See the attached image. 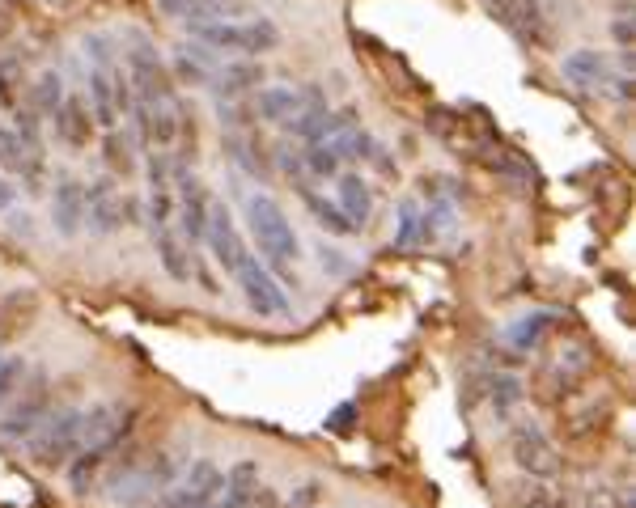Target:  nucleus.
<instances>
[{"mask_svg": "<svg viewBox=\"0 0 636 508\" xmlns=\"http://www.w3.org/2000/svg\"><path fill=\"white\" fill-rule=\"evenodd\" d=\"M302 166L310 170V174H318V178H335V174H344L340 166V153L331 149V140H323V144H310V149L302 153Z\"/></svg>", "mask_w": 636, "mask_h": 508, "instance_id": "c85d7f7f", "label": "nucleus"}, {"mask_svg": "<svg viewBox=\"0 0 636 508\" xmlns=\"http://www.w3.org/2000/svg\"><path fill=\"white\" fill-rule=\"evenodd\" d=\"M174 187H179V195H174V216H179V233H183V242H187V246H196V242H204V229H208V208H212L208 187L200 183L196 174L174 178Z\"/></svg>", "mask_w": 636, "mask_h": 508, "instance_id": "ddd939ff", "label": "nucleus"}, {"mask_svg": "<svg viewBox=\"0 0 636 508\" xmlns=\"http://www.w3.org/2000/svg\"><path fill=\"white\" fill-rule=\"evenodd\" d=\"M259 500V466L238 462L221 475V492L212 496L204 508H251Z\"/></svg>", "mask_w": 636, "mask_h": 508, "instance_id": "6ab92c4d", "label": "nucleus"}, {"mask_svg": "<svg viewBox=\"0 0 636 508\" xmlns=\"http://www.w3.org/2000/svg\"><path fill=\"white\" fill-rule=\"evenodd\" d=\"M509 449H514V462L526 470V475L552 479L556 470H560L556 445L543 437V428H539V424H514V432H509Z\"/></svg>", "mask_w": 636, "mask_h": 508, "instance_id": "4468645a", "label": "nucleus"}, {"mask_svg": "<svg viewBox=\"0 0 636 508\" xmlns=\"http://www.w3.org/2000/svg\"><path fill=\"white\" fill-rule=\"evenodd\" d=\"M153 246H157V259H162V267L170 271L174 280H191V246L183 242V233L174 229V225H166V229H153Z\"/></svg>", "mask_w": 636, "mask_h": 508, "instance_id": "4be33fe9", "label": "nucleus"}, {"mask_svg": "<svg viewBox=\"0 0 636 508\" xmlns=\"http://www.w3.org/2000/svg\"><path fill=\"white\" fill-rule=\"evenodd\" d=\"M85 56H90V68H119V51L111 34H85Z\"/></svg>", "mask_w": 636, "mask_h": 508, "instance_id": "7c9ffc66", "label": "nucleus"}, {"mask_svg": "<svg viewBox=\"0 0 636 508\" xmlns=\"http://www.w3.org/2000/svg\"><path fill=\"white\" fill-rule=\"evenodd\" d=\"M335 191H340V208L352 225H357V233L369 225V212H374V195H369V183L361 174H335Z\"/></svg>", "mask_w": 636, "mask_h": 508, "instance_id": "412c9836", "label": "nucleus"}, {"mask_svg": "<svg viewBox=\"0 0 636 508\" xmlns=\"http://www.w3.org/2000/svg\"><path fill=\"white\" fill-rule=\"evenodd\" d=\"M56 119V136L68 144V149H90V136H94V111H90V102H85L81 94H64L60 102V111L51 115Z\"/></svg>", "mask_w": 636, "mask_h": 508, "instance_id": "a211bd4d", "label": "nucleus"}, {"mask_svg": "<svg viewBox=\"0 0 636 508\" xmlns=\"http://www.w3.org/2000/svg\"><path fill=\"white\" fill-rule=\"evenodd\" d=\"M132 51L123 56V72H128V85H132V102H166L174 98V81H170V68L162 64V56L149 47V39H140V34H132Z\"/></svg>", "mask_w": 636, "mask_h": 508, "instance_id": "39448f33", "label": "nucleus"}, {"mask_svg": "<svg viewBox=\"0 0 636 508\" xmlns=\"http://www.w3.org/2000/svg\"><path fill=\"white\" fill-rule=\"evenodd\" d=\"M615 39H620L624 47L632 43V22H628V17H620V22H615Z\"/></svg>", "mask_w": 636, "mask_h": 508, "instance_id": "58836bf2", "label": "nucleus"}, {"mask_svg": "<svg viewBox=\"0 0 636 508\" xmlns=\"http://www.w3.org/2000/svg\"><path fill=\"white\" fill-rule=\"evenodd\" d=\"M352 420H357V407L344 403V407H335V411L327 415V428H331V432H348V428H352Z\"/></svg>", "mask_w": 636, "mask_h": 508, "instance_id": "e433bc0d", "label": "nucleus"}, {"mask_svg": "<svg viewBox=\"0 0 636 508\" xmlns=\"http://www.w3.org/2000/svg\"><path fill=\"white\" fill-rule=\"evenodd\" d=\"M43 166H47V153L43 144H34L26 136H17V127H0V170L17 174L26 183V191H43Z\"/></svg>", "mask_w": 636, "mask_h": 508, "instance_id": "1a4fd4ad", "label": "nucleus"}, {"mask_svg": "<svg viewBox=\"0 0 636 508\" xmlns=\"http://www.w3.org/2000/svg\"><path fill=\"white\" fill-rule=\"evenodd\" d=\"M81 415L85 411H56L30 432V458L39 466H64L73 453L81 449Z\"/></svg>", "mask_w": 636, "mask_h": 508, "instance_id": "7ed1b4c3", "label": "nucleus"}, {"mask_svg": "<svg viewBox=\"0 0 636 508\" xmlns=\"http://www.w3.org/2000/svg\"><path fill=\"white\" fill-rule=\"evenodd\" d=\"M556 322V314H530V318H522L518 326H509V343H518V348H535V343L543 339V331Z\"/></svg>", "mask_w": 636, "mask_h": 508, "instance_id": "c756f323", "label": "nucleus"}, {"mask_svg": "<svg viewBox=\"0 0 636 508\" xmlns=\"http://www.w3.org/2000/svg\"><path fill=\"white\" fill-rule=\"evenodd\" d=\"M488 9L518 43H543V5L539 0H488Z\"/></svg>", "mask_w": 636, "mask_h": 508, "instance_id": "dca6fc26", "label": "nucleus"}, {"mask_svg": "<svg viewBox=\"0 0 636 508\" xmlns=\"http://www.w3.org/2000/svg\"><path fill=\"white\" fill-rule=\"evenodd\" d=\"M564 77H569L577 89H598V85H607L611 64H607V56L581 47V51H573V56H564Z\"/></svg>", "mask_w": 636, "mask_h": 508, "instance_id": "5701e85b", "label": "nucleus"}, {"mask_svg": "<svg viewBox=\"0 0 636 508\" xmlns=\"http://www.w3.org/2000/svg\"><path fill=\"white\" fill-rule=\"evenodd\" d=\"M51 221H56L60 238H77L85 229V187L77 178H68V174L56 178V191H51Z\"/></svg>", "mask_w": 636, "mask_h": 508, "instance_id": "f3484780", "label": "nucleus"}, {"mask_svg": "<svg viewBox=\"0 0 636 508\" xmlns=\"http://www.w3.org/2000/svg\"><path fill=\"white\" fill-rule=\"evenodd\" d=\"M132 407L123 403H102L94 411L81 415V449H115L123 445V437H128L132 428Z\"/></svg>", "mask_w": 636, "mask_h": 508, "instance_id": "f8f14e48", "label": "nucleus"}, {"mask_svg": "<svg viewBox=\"0 0 636 508\" xmlns=\"http://www.w3.org/2000/svg\"><path fill=\"white\" fill-rule=\"evenodd\" d=\"M34 314V293H13L5 297V305H0V348L17 335L26 331V318Z\"/></svg>", "mask_w": 636, "mask_h": 508, "instance_id": "393cba45", "label": "nucleus"}, {"mask_svg": "<svg viewBox=\"0 0 636 508\" xmlns=\"http://www.w3.org/2000/svg\"><path fill=\"white\" fill-rule=\"evenodd\" d=\"M234 280L242 284V297H246V305H251L259 318H280V314H289L285 288H280V280L259 263V254H251V250L242 254V263L234 267Z\"/></svg>", "mask_w": 636, "mask_h": 508, "instance_id": "423d86ee", "label": "nucleus"}, {"mask_svg": "<svg viewBox=\"0 0 636 508\" xmlns=\"http://www.w3.org/2000/svg\"><path fill=\"white\" fill-rule=\"evenodd\" d=\"M22 85H26V64H22V51H9L0 56V106L17 111V98H22Z\"/></svg>", "mask_w": 636, "mask_h": 508, "instance_id": "a878e982", "label": "nucleus"}, {"mask_svg": "<svg viewBox=\"0 0 636 508\" xmlns=\"http://www.w3.org/2000/svg\"><path fill=\"white\" fill-rule=\"evenodd\" d=\"M106 166H111V174H128L136 161H132V144L123 140L119 132H106Z\"/></svg>", "mask_w": 636, "mask_h": 508, "instance_id": "72a5a7b5", "label": "nucleus"}, {"mask_svg": "<svg viewBox=\"0 0 636 508\" xmlns=\"http://www.w3.org/2000/svg\"><path fill=\"white\" fill-rule=\"evenodd\" d=\"M132 221H136V195H123L111 174H102L85 187V229L90 233L106 238V233H115Z\"/></svg>", "mask_w": 636, "mask_h": 508, "instance_id": "20e7f679", "label": "nucleus"}, {"mask_svg": "<svg viewBox=\"0 0 636 508\" xmlns=\"http://www.w3.org/2000/svg\"><path fill=\"white\" fill-rule=\"evenodd\" d=\"M302 195H306V204H310V212L318 216V225H323L327 233H340V238H348V233H357V225H352V221H348V216H344L340 208H335V204H327V199H323V195H314V191H306V187H302Z\"/></svg>", "mask_w": 636, "mask_h": 508, "instance_id": "bb28decb", "label": "nucleus"}, {"mask_svg": "<svg viewBox=\"0 0 636 508\" xmlns=\"http://www.w3.org/2000/svg\"><path fill=\"white\" fill-rule=\"evenodd\" d=\"M191 39L212 51H234V56H263L280 47V30L268 17H246V22H187Z\"/></svg>", "mask_w": 636, "mask_h": 508, "instance_id": "f03ea898", "label": "nucleus"}, {"mask_svg": "<svg viewBox=\"0 0 636 508\" xmlns=\"http://www.w3.org/2000/svg\"><path fill=\"white\" fill-rule=\"evenodd\" d=\"M179 479V462L174 458H140L136 470H128L115 487H111V500L123 504V508H136V504H149L166 492V487Z\"/></svg>", "mask_w": 636, "mask_h": 508, "instance_id": "0eeeda50", "label": "nucleus"}, {"mask_svg": "<svg viewBox=\"0 0 636 508\" xmlns=\"http://www.w3.org/2000/svg\"><path fill=\"white\" fill-rule=\"evenodd\" d=\"M327 102L318 85H268L255 94V115L268 119V123H289L306 111V106Z\"/></svg>", "mask_w": 636, "mask_h": 508, "instance_id": "9b49d317", "label": "nucleus"}, {"mask_svg": "<svg viewBox=\"0 0 636 508\" xmlns=\"http://www.w3.org/2000/svg\"><path fill=\"white\" fill-rule=\"evenodd\" d=\"M60 102H64V77L60 72H43V77L30 85V111L39 119H51L60 111Z\"/></svg>", "mask_w": 636, "mask_h": 508, "instance_id": "b1692460", "label": "nucleus"}, {"mask_svg": "<svg viewBox=\"0 0 636 508\" xmlns=\"http://www.w3.org/2000/svg\"><path fill=\"white\" fill-rule=\"evenodd\" d=\"M217 5H225V0H157V9L166 17H179V22H208Z\"/></svg>", "mask_w": 636, "mask_h": 508, "instance_id": "cd10ccee", "label": "nucleus"}, {"mask_svg": "<svg viewBox=\"0 0 636 508\" xmlns=\"http://www.w3.org/2000/svg\"><path fill=\"white\" fill-rule=\"evenodd\" d=\"M420 242V208H416V199H403L399 204V229H395V246H416Z\"/></svg>", "mask_w": 636, "mask_h": 508, "instance_id": "2f4dec72", "label": "nucleus"}, {"mask_svg": "<svg viewBox=\"0 0 636 508\" xmlns=\"http://www.w3.org/2000/svg\"><path fill=\"white\" fill-rule=\"evenodd\" d=\"M22 377H26V360L22 356H0V407L9 403V398H17V390H22Z\"/></svg>", "mask_w": 636, "mask_h": 508, "instance_id": "473e14b6", "label": "nucleus"}, {"mask_svg": "<svg viewBox=\"0 0 636 508\" xmlns=\"http://www.w3.org/2000/svg\"><path fill=\"white\" fill-rule=\"evenodd\" d=\"M522 398V386H518V377H509V373H501L497 381H492V403H497V411L505 415L509 407H514Z\"/></svg>", "mask_w": 636, "mask_h": 508, "instance_id": "c9c22d12", "label": "nucleus"}, {"mask_svg": "<svg viewBox=\"0 0 636 508\" xmlns=\"http://www.w3.org/2000/svg\"><path fill=\"white\" fill-rule=\"evenodd\" d=\"M246 225H251V238L263 254V267L276 271L285 284H293L297 233H293V221L285 216V208L268 191H255V195H246Z\"/></svg>", "mask_w": 636, "mask_h": 508, "instance_id": "f257e3e1", "label": "nucleus"}, {"mask_svg": "<svg viewBox=\"0 0 636 508\" xmlns=\"http://www.w3.org/2000/svg\"><path fill=\"white\" fill-rule=\"evenodd\" d=\"M51 415V390H47V377L34 373V381L22 390V398L13 403V411L0 420V437L5 441H26L34 428Z\"/></svg>", "mask_w": 636, "mask_h": 508, "instance_id": "9d476101", "label": "nucleus"}, {"mask_svg": "<svg viewBox=\"0 0 636 508\" xmlns=\"http://www.w3.org/2000/svg\"><path fill=\"white\" fill-rule=\"evenodd\" d=\"M259 85H263V68L251 64V60L221 64L208 77V89H212V94H221V98H242V94H251V89H259Z\"/></svg>", "mask_w": 636, "mask_h": 508, "instance_id": "aec40b11", "label": "nucleus"}, {"mask_svg": "<svg viewBox=\"0 0 636 508\" xmlns=\"http://www.w3.org/2000/svg\"><path fill=\"white\" fill-rule=\"evenodd\" d=\"M217 492H221V470L200 458V462H191L149 508H204Z\"/></svg>", "mask_w": 636, "mask_h": 508, "instance_id": "6e6552de", "label": "nucleus"}, {"mask_svg": "<svg viewBox=\"0 0 636 508\" xmlns=\"http://www.w3.org/2000/svg\"><path fill=\"white\" fill-rule=\"evenodd\" d=\"M9 34H13V17H9L5 9H0V43H5V39H9Z\"/></svg>", "mask_w": 636, "mask_h": 508, "instance_id": "ea45409f", "label": "nucleus"}, {"mask_svg": "<svg viewBox=\"0 0 636 508\" xmlns=\"http://www.w3.org/2000/svg\"><path fill=\"white\" fill-rule=\"evenodd\" d=\"M149 225L153 229L174 225V191H149Z\"/></svg>", "mask_w": 636, "mask_h": 508, "instance_id": "f704fd0d", "label": "nucleus"}, {"mask_svg": "<svg viewBox=\"0 0 636 508\" xmlns=\"http://www.w3.org/2000/svg\"><path fill=\"white\" fill-rule=\"evenodd\" d=\"M204 242H208V250H212V259H217V263L229 271V276H234V267L242 263L246 246H242V233H238L234 212H229L225 204H217V199H212V208H208V229H204Z\"/></svg>", "mask_w": 636, "mask_h": 508, "instance_id": "2eb2a0df", "label": "nucleus"}, {"mask_svg": "<svg viewBox=\"0 0 636 508\" xmlns=\"http://www.w3.org/2000/svg\"><path fill=\"white\" fill-rule=\"evenodd\" d=\"M13 199H17V187L9 183L5 174H0V212H9V208H13Z\"/></svg>", "mask_w": 636, "mask_h": 508, "instance_id": "4c0bfd02", "label": "nucleus"}]
</instances>
